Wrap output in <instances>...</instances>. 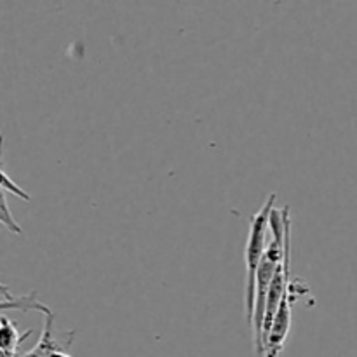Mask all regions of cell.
<instances>
[{
	"mask_svg": "<svg viewBox=\"0 0 357 357\" xmlns=\"http://www.w3.org/2000/svg\"><path fill=\"white\" fill-rule=\"evenodd\" d=\"M275 204V194H271L260 211L255 213L253 218L250 222V234H248V244H246V296H244V303H246V319L248 324L251 326L255 314V296H257V274L260 268L261 260L265 257V251L268 246V234H271V216L274 211Z\"/></svg>",
	"mask_w": 357,
	"mask_h": 357,
	"instance_id": "obj_1",
	"label": "cell"
},
{
	"mask_svg": "<svg viewBox=\"0 0 357 357\" xmlns=\"http://www.w3.org/2000/svg\"><path fill=\"white\" fill-rule=\"evenodd\" d=\"M293 295H295V293H293L291 282H289L288 291H286L284 298H282L278 316H275L271 331H268L267 340H265V356L264 357H278L282 352V349H284L286 338H288L289 328H291V298H293Z\"/></svg>",
	"mask_w": 357,
	"mask_h": 357,
	"instance_id": "obj_2",
	"label": "cell"
},
{
	"mask_svg": "<svg viewBox=\"0 0 357 357\" xmlns=\"http://www.w3.org/2000/svg\"><path fill=\"white\" fill-rule=\"evenodd\" d=\"M21 310V312H42L45 317L54 316L51 309L47 305L40 302V300L35 296V293H30V295H21V296H13L9 293V288L6 284H2V310Z\"/></svg>",
	"mask_w": 357,
	"mask_h": 357,
	"instance_id": "obj_3",
	"label": "cell"
},
{
	"mask_svg": "<svg viewBox=\"0 0 357 357\" xmlns=\"http://www.w3.org/2000/svg\"><path fill=\"white\" fill-rule=\"evenodd\" d=\"M30 335L31 330L20 333L16 323H13V321L7 319V317L3 316L2 330H0V349H2V356L17 357V347H20Z\"/></svg>",
	"mask_w": 357,
	"mask_h": 357,
	"instance_id": "obj_4",
	"label": "cell"
},
{
	"mask_svg": "<svg viewBox=\"0 0 357 357\" xmlns=\"http://www.w3.org/2000/svg\"><path fill=\"white\" fill-rule=\"evenodd\" d=\"M0 206H2V213H0V222H2L3 225H6L7 229L10 230V232H14V234H23V230H21L20 223H17L16 220H14L13 216H10L9 206H7L6 192H2V201H0Z\"/></svg>",
	"mask_w": 357,
	"mask_h": 357,
	"instance_id": "obj_5",
	"label": "cell"
},
{
	"mask_svg": "<svg viewBox=\"0 0 357 357\" xmlns=\"http://www.w3.org/2000/svg\"><path fill=\"white\" fill-rule=\"evenodd\" d=\"M2 190L3 192L10 190L14 195H17V197L23 199V201H30V199H31L30 194H26V192H24V190H21V188L17 187L16 183H13V181L9 180V176H7L6 171H3V173H2Z\"/></svg>",
	"mask_w": 357,
	"mask_h": 357,
	"instance_id": "obj_6",
	"label": "cell"
}]
</instances>
